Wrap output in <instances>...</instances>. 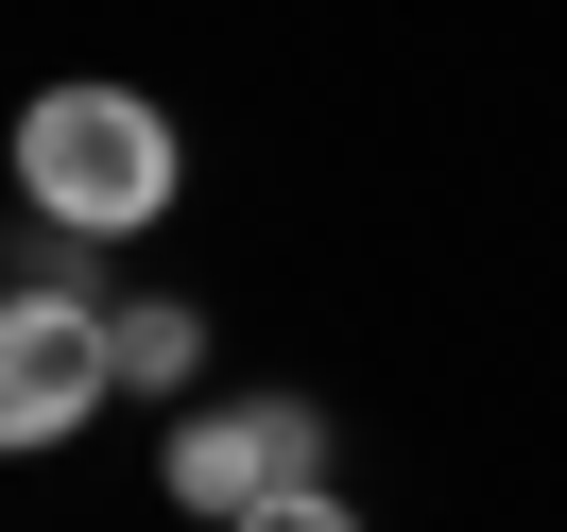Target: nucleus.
I'll list each match as a JSON object with an SVG mask.
<instances>
[{
  "instance_id": "obj_1",
  "label": "nucleus",
  "mask_w": 567,
  "mask_h": 532,
  "mask_svg": "<svg viewBox=\"0 0 567 532\" xmlns=\"http://www.w3.org/2000/svg\"><path fill=\"white\" fill-rule=\"evenodd\" d=\"M18 189H35V223H70V241H138V223L173 207V121H155L138 86H35V104H18Z\"/></svg>"
},
{
  "instance_id": "obj_2",
  "label": "nucleus",
  "mask_w": 567,
  "mask_h": 532,
  "mask_svg": "<svg viewBox=\"0 0 567 532\" xmlns=\"http://www.w3.org/2000/svg\"><path fill=\"white\" fill-rule=\"evenodd\" d=\"M104 378H121V310H86L52 275L0 292V447H70L104 413Z\"/></svg>"
},
{
  "instance_id": "obj_3",
  "label": "nucleus",
  "mask_w": 567,
  "mask_h": 532,
  "mask_svg": "<svg viewBox=\"0 0 567 532\" xmlns=\"http://www.w3.org/2000/svg\"><path fill=\"white\" fill-rule=\"evenodd\" d=\"M155 481H173V515L241 532V515H276V498H310V481H327V413H310V395H241V413H189Z\"/></svg>"
},
{
  "instance_id": "obj_4",
  "label": "nucleus",
  "mask_w": 567,
  "mask_h": 532,
  "mask_svg": "<svg viewBox=\"0 0 567 532\" xmlns=\"http://www.w3.org/2000/svg\"><path fill=\"white\" fill-rule=\"evenodd\" d=\"M189 361H207V326H189V310H121V378H138V395H173Z\"/></svg>"
},
{
  "instance_id": "obj_5",
  "label": "nucleus",
  "mask_w": 567,
  "mask_h": 532,
  "mask_svg": "<svg viewBox=\"0 0 567 532\" xmlns=\"http://www.w3.org/2000/svg\"><path fill=\"white\" fill-rule=\"evenodd\" d=\"M241 532H361V515H344V498L310 481V498H276V515H241Z\"/></svg>"
}]
</instances>
